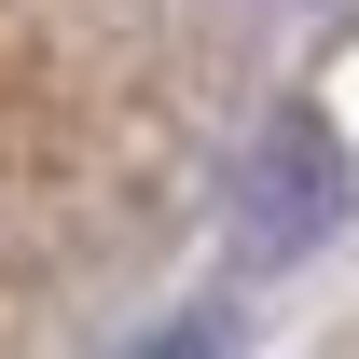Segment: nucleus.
<instances>
[{
	"instance_id": "nucleus-2",
	"label": "nucleus",
	"mask_w": 359,
	"mask_h": 359,
	"mask_svg": "<svg viewBox=\"0 0 359 359\" xmlns=\"http://www.w3.org/2000/svg\"><path fill=\"white\" fill-rule=\"evenodd\" d=\"M222 332H235V318H166V332H152L138 359H222Z\"/></svg>"
},
{
	"instance_id": "nucleus-1",
	"label": "nucleus",
	"mask_w": 359,
	"mask_h": 359,
	"mask_svg": "<svg viewBox=\"0 0 359 359\" xmlns=\"http://www.w3.org/2000/svg\"><path fill=\"white\" fill-rule=\"evenodd\" d=\"M359 208V152L332 111H263V138L235 152V263H304L318 235Z\"/></svg>"
}]
</instances>
